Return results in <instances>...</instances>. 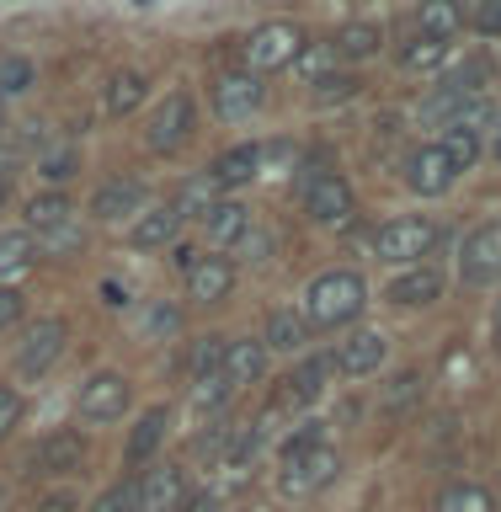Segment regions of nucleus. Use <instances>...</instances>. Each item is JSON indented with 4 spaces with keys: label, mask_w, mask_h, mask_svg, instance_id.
<instances>
[{
    "label": "nucleus",
    "mask_w": 501,
    "mask_h": 512,
    "mask_svg": "<svg viewBox=\"0 0 501 512\" xmlns=\"http://www.w3.org/2000/svg\"><path fill=\"white\" fill-rule=\"evenodd\" d=\"M80 459H86L80 432H48L43 448H38V470H43V475H75Z\"/></svg>",
    "instance_id": "18"
},
{
    "label": "nucleus",
    "mask_w": 501,
    "mask_h": 512,
    "mask_svg": "<svg viewBox=\"0 0 501 512\" xmlns=\"http://www.w3.org/2000/svg\"><path fill=\"white\" fill-rule=\"evenodd\" d=\"M480 27L501 32V0H486V11H480Z\"/></svg>",
    "instance_id": "46"
},
{
    "label": "nucleus",
    "mask_w": 501,
    "mask_h": 512,
    "mask_svg": "<svg viewBox=\"0 0 501 512\" xmlns=\"http://www.w3.org/2000/svg\"><path fill=\"white\" fill-rule=\"evenodd\" d=\"M171 262L182 267V272H192V267H198V251H192V246H176V256H171Z\"/></svg>",
    "instance_id": "47"
},
{
    "label": "nucleus",
    "mask_w": 501,
    "mask_h": 512,
    "mask_svg": "<svg viewBox=\"0 0 501 512\" xmlns=\"http://www.w3.org/2000/svg\"><path fill=\"white\" fill-rule=\"evenodd\" d=\"M102 294H107V304H128V294H123L118 283H102Z\"/></svg>",
    "instance_id": "50"
},
{
    "label": "nucleus",
    "mask_w": 501,
    "mask_h": 512,
    "mask_svg": "<svg viewBox=\"0 0 501 512\" xmlns=\"http://www.w3.org/2000/svg\"><path fill=\"white\" fill-rule=\"evenodd\" d=\"M16 320H22V294H16L11 283H0V331L16 326Z\"/></svg>",
    "instance_id": "43"
},
{
    "label": "nucleus",
    "mask_w": 501,
    "mask_h": 512,
    "mask_svg": "<svg viewBox=\"0 0 501 512\" xmlns=\"http://www.w3.org/2000/svg\"><path fill=\"white\" fill-rule=\"evenodd\" d=\"M438 294H443V272H438V267H411L406 278L390 283V299L406 304V310H416V304H432Z\"/></svg>",
    "instance_id": "20"
},
{
    "label": "nucleus",
    "mask_w": 501,
    "mask_h": 512,
    "mask_svg": "<svg viewBox=\"0 0 501 512\" xmlns=\"http://www.w3.org/2000/svg\"><path fill=\"white\" fill-rule=\"evenodd\" d=\"M416 390H422V379H416V374H400V379L390 384V390H384V406H390V411H395V406H406V400H411Z\"/></svg>",
    "instance_id": "42"
},
{
    "label": "nucleus",
    "mask_w": 501,
    "mask_h": 512,
    "mask_svg": "<svg viewBox=\"0 0 501 512\" xmlns=\"http://www.w3.org/2000/svg\"><path fill=\"white\" fill-rule=\"evenodd\" d=\"M91 512H139V475H128V480H118L112 491H102L91 502Z\"/></svg>",
    "instance_id": "32"
},
{
    "label": "nucleus",
    "mask_w": 501,
    "mask_h": 512,
    "mask_svg": "<svg viewBox=\"0 0 501 512\" xmlns=\"http://www.w3.org/2000/svg\"><path fill=\"white\" fill-rule=\"evenodd\" d=\"M336 59H342V54H336V43H320V48H310V54H299V64H304V75H310L315 86H320V80H326V70H331Z\"/></svg>",
    "instance_id": "39"
},
{
    "label": "nucleus",
    "mask_w": 501,
    "mask_h": 512,
    "mask_svg": "<svg viewBox=\"0 0 501 512\" xmlns=\"http://www.w3.org/2000/svg\"><path fill=\"white\" fill-rule=\"evenodd\" d=\"M443 150H448V160H454L459 171H470L475 160H480V128L448 123V134H443Z\"/></svg>",
    "instance_id": "30"
},
{
    "label": "nucleus",
    "mask_w": 501,
    "mask_h": 512,
    "mask_svg": "<svg viewBox=\"0 0 501 512\" xmlns=\"http://www.w3.org/2000/svg\"><path fill=\"white\" fill-rule=\"evenodd\" d=\"M352 96H358V75H326L315 91V102L331 107V102H352Z\"/></svg>",
    "instance_id": "37"
},
{
    "label": "nucleus",
    "mask_w": 501,
    "mask_h": 512,
    "mask_svg": "<svg viewBox=\"0 0 501 512\" xmlns=\"http://www.w3.org/2000/svg\"><path fill=\"white\" fill-rule=\"evenodd\" d=\"M16 422H22V395H16L11 384H0V438H6Z\"/></svg>",
    "instance_id": "40"
},
{
    "label": "nucleus",
    "mask_w": 501,
    "mask_h": 512,
    "mask_svg": "<svg viewBox=\"0 0 501 512\" xmlns=\"http://www.w3.org/2000/svg\"><path fill=\"white\" fill-rule=\"evenodd\" d=\"M32 86V64L27 59H0V96H22Z\"/></svg>",
    "instance_id": "35"
},
{
    "label": "nucleus",
    "mask_w": 501,
    "mask_h": 512,
    "mask_svg": "<svg viewBox=\"0 0 501 512\" xmlns=\"http://www.w3.org/2000/svg\"><path fill=\"white\" fill-rule=\"evenodd\" d=\"M91 214L107 219V224L139 219V214H144V182H134V176H118V182H107V187L91 198Z\"/></svg>",
    "instance_id": "13"
},
{
    "label": "nucleus",
    "mask_w": 501,
    "mask_h": 512,
    "mask_svg": "<svg viewBox=\"0 0 501 512\" xmlns=\"http://www.w3.org/2000/svg\"><path fill=\"white\" fill-rule=\"evenodd\" d=\"M496 336H501V304H496Z\"/></svg>",
    "instance_id": "51"
},
{
    "label": "nucleus",
    "mask_w": 501,
    "mask_h": 512,
    "mask_svg": "<svg viewBox=\"0 0 501 512\" xmlns=\"http://www.w3.org/2000/svg\"><path fill=\"white\" fill-rule=\"evenodd\" d=\"M256 107H262V80H256L251 70H235L214 86V112L224 123H246Z\"/></svg>",
    "instance_id": "11"
},
{
    "label": "nucleus",
    "mask_w": 501,
    "mask_h": 512,
    "mask_svg": "<svg viewBox=\"0 0 501 512\" xmlns=\"http://www.w3.org/2000/svg\"><path fill=\"white\" fill-rule=\"evenodd\" d=\"M230 395H235V384L224 379V368H219V374H208V379H192V400H198L203 411H219Z\"/></svg>",
    "instance_id": "33"
},
{
    "label": "nucleus",
    "mask_w": 501,
    "mask_h": 512,
    "mask_svg": "<svg viewBox=\"0 0 501 512\" xmlns=\"http://www.w3.org/2000/svg\"><path fill=\"white\" fill-rule=\"evenodd\" d=\"M176 507H182V470L176 464L139 475V512H176Z\"/></svg>",
    "instance_id": "16"
},
{
    "label": "nucleus",
    "mask_w": 501,
    "mask_h": 512,
    "mask_svg": "<svg viewBox=\"0 0 501 512\" xmlns=\"http://www.w3.org/2000/svg\"><path fill=\"white\" fill-rule=\"evenodd\" d=\"M224 347H230L224 336H208V342L198 347V358H192V379H208V374H219V368H224Z\"/></svg>",
    "instance_id": "36"
},
{
    "label": "nucleus",
    "mask_w": 501,
    "mask_h": 512,
    "mask_svg": "<svg viewBox=\"0 0 501 512\" xmlns=\"http://www.w3.org/2000/svg\"><path fill=\"white\" fill-rule=\"evenodd\" d=\"M203 224H208V240H214V246H235V240L251 235V208L246 203H208Z\"/></svg>",
    "instance_id": "19"
},
{
    "label": "nucleus",
    "mask_w": 501,
    "mask_h": 512,
    "mask_svg": "<svg viewBox=\"0 0 501 512\" xmlns=\"http://www.w3.org/2000/svg\"><path fill=\"white\" fill-rule=\"evenodd\" d=\"M219 502H214V491H198V496H192V502H187V512H214Z\"/></svg>",
    "instance_id": "48"
},
{
    "label": "nucleus",
    "mask_w": 501,
    "mask_h": 512,
    "mask_svg": "<svg viewBox=\"0 0 501 512\" xmlns=\"http://www.w3.org/2000/svg\"><path fill=\"white\" fill-rule=\"evenodd\" d=\"M459 272H464V283H496L501 278V219L480 224V230L464 240Z\"/></svg>",
    "instance_id": "9"
},
{
    "label": "nucleus",
    "mask_w": 501,
    "mask_h": 512,
    "mask_svg": "<svg viewBox=\"0 0 501 512\" xmlns=\"http://www.w3.org/2000/svg\"><path fill=\"white\" fill-rule=\"evenodd\" d=\"M443 54H448V43H438V38H416V43L400 48V64H406V70H432V64H438Z\"/></svg>",
    "instance_id": "34"
},
{
    "label": "nucleus",
    "mask_w": 501,
    "mask_h": 512,
    "mask_svg": "<svg viewBox=\"0 0 501 512\" xmlns=\"http://www.w3.org/2000/svg\"><path fill=\"white\" fill-rule=\"evenodd\" d=\"M416 27H422V38L448 43V38H454V32L464 27V6H459V0H422V11H416Z\"/></svg>",
    "instance_id": "21"
},
{
    "label": "nucleus",
    "mask_w": 501,
    "mask_h": 512,
    "mask_svg": "<svg viewBox=\"0 0 501 512\" xmlns=\"http://www.w3.org/2000/svg\"><path fill=\"white\" fill-rule=\"evenodd\" d=\"M230 288H235V267L224 262V256H203V262L187 272V294L198 304H214V299L230 294Z\"/></svg>",
    "instance_id": "17"
},
{
    "label": "nucleus",
    "mask_w": 501,
    "mask_h": 512,
    "mask_svg": "<svg viewBox=\"0 0 501 512\" xmlns=\"http://www.w3.org/2000/svg\"><path fill=\"white\" fill-rule=\"evenodd\" d=\"M59 224H75V203L64 198V192H43V198L27 203V235L32 230L48 235V230H59Z\"/></svg>",
    "instance_id": "25"
},
{
    "label": "nucleus",
    "mask_w": 501,
    "mask_h": 512,
    "mask_svg": "<svg viewBox=\"0 0 501 512\" xmlns=\"http://www.w3.org/2000/svg\"><path fill=\"white\" fill-rule=\"evenodd\" d=\"M64 336H70V326H64L59 315L32 320V326L22 331V347H16V368H22V374H48V368L59 363V352H64Z\"/></svg>",
    "instance_id": "6"
},
{
    "label": "nucleus",
    "mask_w": 501,
    "mask_h": 512,
    "mask_svg": "<svg viewBox=\"0 0 501 512\" xmlns=\"http://www.w3.org/2000/svg\"><path fill=\"white\" fill-rule=\"evenodd\" d=\"M0 203H6V182H0Z\"/></svg>",
    "instance_id": "52"
},
{
    "label": "nucleus",
    "mask_w": 501,
    "mask_h": 512,
    "mask_svg": "<svg viewBox=\"0 0 501 512\" xmlns=\"http://www.w3.org/2000/svg\"><path fill=\"white\" fill-rule=\"evenodd\" d=\"M454 176H459V166L448 160L443 144H422V150H411V160H406V187L422 192V198H443V192L454 187Z\"/></svg>",
    "instance_id": "7"
},
{
    "label": "nucleus",
    "mask_w": 501,
    "mask_h": 512,
    "mask_svg": "<svg viewBox=\"0 0 501 512\" xmlns=\"http://www.w3.org/2000/svg\"><path fill=\"white\" fill-rule=\"evenodd\" d=\"M240 54H246V70H283V64H299L304 54V32L294 22H262L251 32L246 43H240Z\"/></svg>",
    "instance_id": "3"
},
{
    "label": "nucleus",
    "mask_w": 501,
    "mask_h": 512,
    "mask_svg": "<svg viewBox=\"0 0 501 512\" xmlns=\"http://www.w3.org/2000/svg\"><path fill=\"white\" fill-rule=\"evenodd\" d=\"M438 512H496V502H491L486 486H475V480H454V486H443Z\"/></svg>",
    "instance_id": "27"
},
{
    "label": "nucleus",
    "mask_w": 501,
    "mask_h": 512,
    "mask_svg": "<svg viewBox=\"0 0 501 512\" xmlns=\"http://www.w3.org/2000/svg\"><path fill=\"white\" fill-rule=\"evenodd\" d=\"M432 246H438V224L432 219H390L374 235V251L384 262H422Z\"/></svg>",
    "instance_id": "4"
},
{
    "label": "nucleus",
    "mask_w": 501,
    "mask_h": 512,
    "mask_svg": "<svg viewBox=\"0 0 501 512\" xmlns=\"http://www.w3.org/2000/svg\"><path fill=\"white\" fill-rule=\"evenodd\" d=\"M262 363H267V342H251V336H246V342H230V347H224V379H230L235 390L262 374Z\"/></svg>",
    "instance_id": "22"
},
{
    "label": "nucleus",
    "mask_w": 501,
    "mask_h": 512,
    "mask_svg": "<svg viewBox=\"0 0 501 512\" xmlns=\"http://www.w3.org/2000/svg\"><path fill=\"white\" fill-rule=\"evenodd\" d=\"M144 96H150V80H144V70H118L107 80V112L112 118H128Z\"/></svg>",
    "instance_id": "23"
},
{
    "label": "nucleus",
    "mask_w": 501,
    "mask_h": 512,
    "mask_svg": "<svg viewBox=\"0 0 501 512\" xmlns=\"http://www.w3.org/2000/svg\"><path fill=\"white\" fill-rule=\"evenodd\" d=\"M384 352H390V342H384V331H352L342 347H336V368H342L347 379H363V374H379Z\"/></svg>",
    "instance_id": "12"
},
{
    "label": "nucleus",
    "mask_w": 501,
    "mask_h": 512,
    "mask_svg": "<svg viewBox=\"0 0 501 512\" xmlns=\"http://www.w3.org/2000/svg\"><path fill=\"white\" fill-rule=\"evenodd\" d=\"M80 224H59V230H48V235H38V246L48 251V256H64V251H80Z\"/></svg>",
    "instance_id": "38"
},
{
    "label": "nucleus",
    "mask_w": 501,
    "mask_h": 512,
    "mask_svg": "<svg viewBox=\"0 0 501 512\" xmlns=\"http://www.w3.org/2000/svg\"><path fill=\"white\" fill-rule=\"evenodd\" d=\"M304 336H310V320H304V315H294V310H272L262 342H267L272 352H299Z\"/></svg>",
    "instance_id": "26"
},
{
    "label": "nucleus",
    "mask_w": 501,
    "mask_h": 512,
    "mask_svg": "<svg viewBox=\"0 0 501 512\" xmlns=\"http://www.w3.org/2000/svg\"><path fill=\"white\" fill-rule=\"evenodd\" d=\"M160 438H166V411L155 406V411H144V416H139V427H134V432H128V464H144V459L155 454V443H160Z\"/></svg>",
    "instance_id": "28"
},
{
    "label": "nucleus",
    "mask_w": 501,
    "mask_h": 512,
    "mask_svg": "<svg viewBox=\"0 0 501 512\" xmlns=\"http://www.w3.org/2000/svg\"><path fill=\"white\" fill-rule=\"evenodd\" d=\"M363 304H368V283L352 267H331V272H320L310 283V294H304V320L336 331V326H347V320H358Z\"/></svg>",
    "instance_id": "1"
},
{
    "label": "nucleus",
    "mask_w": 501,
    "mask_h": 512,
    "mask_svg": "<svg viewBox=\"0 0 501 512\" xmlns=\"http://www.w3.org/2000/svg\"><path fill=\"white\" fill-rule=\"evenodd\" d=\"M256 171H262V150H256V144H235L230 155H219L214 187H246Z\"/></svg>",
    "instance_id": "24"
},
{
    "label": "nucleus",
    "mask_w": 501,
    "mask_h": 512,
    "mask_svg": "<svg viewBox=\"0 0 501 512\" xmlns=\"http://www.w3.org/2000/svg\"><path fill=\"white\" fill-rule=\"evenodd\" d=\"M176 230H182V208H176V203H160V208H150V214L134 219L128 240H134L139 251H160V246H171V240H176Z\"/></svg>",
    "instance_id": "15"
},
{
    "label": "nucleus",
    "mask_w": 501,
    "mask_h": 512,
    "mask_svg": "<svg viewBox=\"0 0 501 512\" xmlns=\"http://www.w3.org/2000/svg\"><path fill=\"white\" fill-rule=\"evenodd\" d=\"M336 470H342L336 448L320 443L315 427H304L299 438H288V448H283V475H278V486H283V496H315L320 486H331V480H336Z\"/></svg>",
    "instance_id": "2"
},
{
    "label": "nucleus",
    "mask_w": 501,
    "mask_h": 512,
    "mask_svg": "<svg viewBox=\"0 0 501 512\" xmlns=\"http://www.w3.org/2000/svg\"><path fill=\"white\" fill-rule=\"evenodd\" d=\"M187 134H192V96H182V91H171L166 102L155 107V118H150V128H144V144H150L155 155H171L176 144H187Z\"/></svg>",
    "instance_id": "8"
},
{
    "label": "nucleus",
    "mask_w": 501,
    "mask_h": 512,
    "mask_svg": "<svg viewBox=\"0 0 501 512\" xmlns=\"http://www.w3.org/2000/svg\"><path fill=\"white\" fill-rule=\"evenodd\" d=\"M38 512H80L75 496H48V502H38Z\"/></svg>",
    "instance_id": "45"
},
{
    "label": "nucleus",
    "mask_w": 501,
    "mask_h": 512,
    "mask_svg": "<svg viewBox=\"0 0 501 512\" xmlns=\"http://www.w3.org/2000/svg\"><path fill=\"white\" fill-rule=\"evenodd\" d=\"M182 326V310H171V304H155L150 310V331H176Z\"/></svg>",
    "instance_id": "44"
},
{
    "label": "nucleus",
    "mask_w": 501,
    "mask_h": 512,
    "mask_svg": "<svg viewBox=\"0 0 501 512\" xmlns=\"http://www.w3.org/2000/svg\"><path fill=\"white\" fill-rule=\"evenodd\" d=\"M43 176H48V182H70V176H75V150H59V155H48L43 160Z\"/></svg>",
    "instance_id": "41"
},
{
    "label": "nucleus",
    "mask_w": 501,
    "mask_h": 512,
    "mask_svg": "<svg viewBox=\"0 0 501 512\" xmlns=\"http://www.w3.org/2000/svg\"><path fill=\"white\" fill-rule=\"evenodd\" d=\"M374 48H379V27L374 22H352V27L336 32V54L342 59H368Z\"/></svg>",
    "instance_id": "31"
},
{
    "label": "nucleus",
    "mask_w": 501,
    "mask_h": 512,
    "mask_svg": "<svg viewBox=\"0 0 501 512\" xmlns=\"http://www.w3.org/2000/svg\"><path fill=\"white\" fill-rule=\"evenodd\" d=\"M331 368H336V358H304L294 374L283 379V390H278V406L272 411H283V406H310V400L326 390V379H331Z\"/></svg>",
    "instance_id": "14"
},
{
    "label": "nucleus",
    "mask_w": 501,
    "mask_h": 512,
    "mask_svg": "<svg viewBox=\"0 0 501 512\" xmlns=\"http://www.w3.org/2000/svg\"><path fill=\"white\" fill-rule=\"evenodd\" d=\"M304 214H310L315 224H352V214H358V198H352V187H347L336 171L304 176Z\"/></svg>",
    "instance_id": "5"
},
{
    "label": "nucleus",
    "mask_w": 501,
    "mask_h": 512,
    "mask_svg": "<svg viewBox=\"0 0 501 512\" xmlns=\"http://www.w3.org/2000/svg\"><path fill=\"white\" fill-rule=\"evenodd\" d=\"M134 400V384L123 374H96L91 384H80V416L86 422H118Z\"/></svg>",
    "instance_id": "10"
},
{
    "label": "nucleus",
    "mask_w": 501,
    "mask_h": 512,
    "mask_svg": "<svg viewBox=\"0 0 501 512\" xmlns=\"http://www.w3.org/2000/svg\"><path fill=\"white\" fill-rule=\"evenodd\" d=\"M32 256H38L32 235L27 230H6L0 235V278H22V272L32 267Z\"/></svg>",
    "instance_id": "29"
},
{
    "label": "nucleus",
    "mask_w": 501,
    "mask_h": 512,
    "mask_svg": "<svg viewBox=\"0 0 501 512\" xmlns=\"http://www.w3.org/2000/svg\"><path fill=\"white\" fill-rule=\"evenodd\" d=\"M491 160H501V112L491 118Z\"/></svg>",
    "instance_id": "49"
}]
</instances>
